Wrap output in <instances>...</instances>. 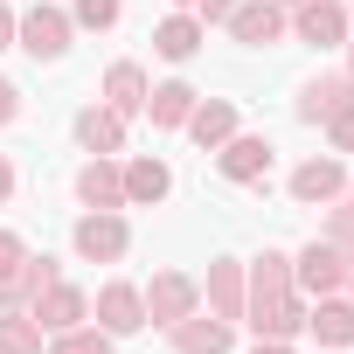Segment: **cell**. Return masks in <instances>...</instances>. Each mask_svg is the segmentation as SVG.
Listing matches in <instances>:
<instances>
[{
    "label": "cell",
    "instance_id": "35",
    "mask_svg": "<svg viewBox=\"0 0 354 354\" xmlns=\"http://www.w3.org/2000/svg\"><path fill=\"white\" fill-rule=\"evenodd\" d=\"M174 8H188V0H174Z\"/></svg>",
    "mask_w": 354,
    "mask_h": 354
},
{
    "label": "cell",
    "instance_id": "1",
    "mask_svg": "<svg viewBox=\"0 0 354 354\" xmlns=\"http://www.w3.org/2000/svg\"><path fill=\"white\" fill-rule=\"evenodd\" d=\"M250 326H257V340H285L306 326V313L292 299V257H278V250H264L250 271Z\"/></svg>",
    "mask_w": 354,
    "mask_h": 354
},
{
    "label": "cell",
    "instance_id": "11",
    "mask_svg": "<svg viewBox=\"0 0 354 354\" xmlns=\"http://www.w3.org/2000/svg\"><path fill=\"white\" fill-rule=\"evenodd\" d=\"M97 319H104V333H139V326H146V292L104 285V292H97Z\"/></svg>",
    "mask_w": 354,
    "mask_h": 354
},
{
    "label": "cell",
    "instance_id": "15",
    "mask_svg": "<svg viewBox=\"0 0 354 354\" xmlns=\"http://www.w3.org/2000/svg\"><path fill=\"white\" fill-rule=\"evenodd\" d=\"M326 347H354V299H340V292H326L319 306H313V319H306Z\"/></svg>",
    "mask_w": 354,
    "mask_h": 354
},
{
    "label": "cell",
    "instance_id": "36",
    "mask_svg": "<svg viewBox=\"0 0 354 354\" xmlns=\"http://www.w3.org/2000/svg\"><path fill=\"white\" fill-rule=\"evenodd\" d=\"M347 84H354V70H347Z\"/></svg>",
    "mask_w": 354,
    "mask_h": 354
},
{
    "label": "cell",
    "instance_id": "29",
    "mask_svg": "<svg viewBox=\"0 0 354 354\" xmlns=\"http://www.w3.org/2000/svg\"><path fill=\"white\" fill-rule=\"evenodd\" d=\"M236 8H243V0H202V15H209V21H230Z\"/></svg>",
    "mask_w": 354,
    "mask_h": 354
},
{
    "label": "cell",
    "instance_id": "7",
    "mask_svg": "<svg viewBox=\"0 0 354 354\" xmlns=\"http://www.w3.org/2000/svg\"><path fill=\"white\" fill-rule=\"evenodd\" d=\"M77 195H84V209H118L125 202V174L111 167V153H91V167L77 174Z\"/></svg>",
    "mask_w": 354,
    "mask_h": 354
},
{
    "label": "cell",
    "instance_id": "22",
    "mask_svg": "<svg viewBox=\"0 0 354 354\" xmlns=\"http://www.w3.org/2000/svg\"><path fill=\"white\" fill-rule=\"evenodd\" d=\"M202 97L188 91V84H160L153 97H146V111H153V125H188V111H195Z\"/></svg>",
    "mask_w": 354,
    "mask_h": 354
},
{
    "label": "cell",
    "instance_id": "33",
    "mask_svg": "<svg viewBox=\"0 0 354 354\" xmlns=\"http://www.w3.org/2000/svg\"><path fill=\"white\" fill-rule=\"evenodd\" d=\"M340 216H347V223H354V188H347V209H340Z\"/></svg>",
    "mask_w": 354,
    "mask_h": 354
},
{
    "label": "cell",
    "instance_id": "23",
    "mask_svg": "<svg viewBox=\"0 0 354 354\" xmlns=\"http://www.w3.org/2000/svg\"><path fill=\"white\" fill-rule=\"evenodd\" d=\"M0 354H42V326L28 313H0Z\"/></svg>",
    "mask_w": 354,
    "mask_h": 354
},
{
    "label": "cell",
    "instance_id": "28",
    "mask_svg": "<svg viewBox=\"0 0 354 354\" xmlns=\"http://www.w3.org/2000/svg\"><path fill=\"white\" fill-rule=\"evenodd\" d=\"M15 118H21V91L0 77V125H15Z\"/></svg>",
    "mask_w": 354,
    "mask_h": 354
},
{
    "label": "cell",
    "instance_id": "12",
    "mask_svg": "<svg viewBox=\"0 0 354 354\" xmlns=\"http://www.w3.org/2000/svg\"><path fill=\"white\" fill-rule=\"evenodd\" d=\"M223 160V174H230V181H264V174H271V139H223L216 146Z\"/></svg>",
    "mask_w": 354,
    "mask_h": 354
},
{
    "label": "cell",
    "instance_id": "24",
    "mask_svg": "<svg viewBox=\"0 0 354 354\" xmlns=\"http://www.w3.org/2000/svg\"><path fill=\"white\" fill-rule=\"evenodd\" d=\"M49 354H111V333H63Z\"/></svg>",
    "mask_w": 354,
    "mask_h": 354
},
{
    "label": "cell",
    "instance_id": "21",
    "mask_svg": "<svg viewBox=\"0 0 354 354\" xmlns=\"http://www.w3.org/2000/svg\"><path fill=\"white\" fill-rule=\"evenodd\" d=\"M209 299H216V319H243V278H236L230 257L209 264Z\"/></svg>",
    "mask_w": 354,
    "mask_h": 354
},
{
    "label": "cell",
    "instance_id": "2",
    "mask_svg": "<svg viewBox=\"0 0 354 354\" xmlns=\"http://www.w3.org/2000/svg\"><path fill=\"white\" fill-rule=\"evenodd\" d=\"M125 243H132V230H125V216H118V209H97V216H84V223H77V257H91V264L125 257Z\"/></svg>",
    "mask_w": 354,
    "mask_h": 354
},
{
    "label": "cell",
    "instance_id": "14",
    "mask_svg": "<svg viewBox=\"0 0 354 354\" xmlns=\"http://www.w3.org/2000/svg\"><path fill=\"white\" fill-rule=\"evenodd\" d=\"M188 132H195V146H223V139H236V104L230 97H209V104H195L188 111Z\"/></svg>",
    "mask_w": 354,
    "mask_h": 354
},
{
    "label": "cell",
    "instance_id": "27",
    "mask_svg": "<svg viewBox=\"0 0 354 354\" xmlns=\"http://www.w3.org/2000/svg\"><path fill=\"white\" fill-rule=\"evenodd\" d=\"M326 125H333V146H340V153H354V104H340Z\"/></svg>",
    "mask_w": 354,
    "mask_h": 354
},
{
    "label": "cell",
    "instance_id": "20",
    "mask_svg": "<svg viewBox=\"0 0 354 354\" xmlns=\"http://www.w3.org/2000/svg\"><path fill=\"white\" fill-rule=\"evenodd\" d=\"M167 188H174V174L160 160H132L125 167V202H167Z\"/></svg>",
    "mask_w": 354,
    "mask_h": 354
},
{
    "label": "cell",
    "instance_id": "3",
    "mask_svg": "<svg viewBox=\"0 0 354 354\" xmlns=\"http://www.w3.org/2000/svg\"><path fill=\"white\" fill-rule=\"evenodd\" d=\"M21 49H28L35 63H56V56L70 49V15H63V8H28V15H21Z\"/></svg>",
    "mask_w": 354,
    "mask_h": 354
},
{
    "label": "cell",
    "instance_id": "32",
    "mask_svg": "<svg viewBox=\"0 0 354 354\" xmlns=\"http://www.w3.org/2000/svg\"><path fill=\"white\" fill-rule=\"evenodd\" d=\"M257 354H292V347L285 340H257Z\"/></svg>",
    "mask_w": 354,
    "mask_h": 354
},
{
    "label": "cell",
    "instance_id": "4",
    "mask_svg": "<svg viewBox=\"0 0 354 354\" xmlns=\"http://www.w3.org/2000/svg\"><path fill=\"white\" fill-rule=\"evenodd\" d=\"M292 285H299V292H313V299H326V292H340V285H347V257H340L333 243H306V250H299Z\"/></svg>",
    "mask_w": 354,
    "mask_h": 354
},
{
    "label": "cell",
    "instance_id": "9",
    "mask_svg": "<svg viewBox=\"0 0 354 354\" xmlns=\"http://www.w3.org/2000/svg\"><path fill=\"white\" fill-rule=\"evenodd\" d=\"M146 97H153V84H146V70H139V63H111V70H104V104H111L118 118L146 111Z\"/></svg>",
    "mask_w": 354,
    "mask_h": 354
},
{
    "label": "cell",
    "instance_id": "18",
    "mask_svg": "<svg viewBox=\"0 0 354 354\" xmlns=\"http://www.w3.org/2000/svg\"><path fill=\"white\" fill-rule=\"evenodd\" d=\"M153 49H160L167 63H188V56L202 49V21H195V15H174V21H160V35H153Z\"/></svg>",
    "mask_w": 354,
    "mask_h": 354
},
{
    "label": "cell",
    "instance_id": "8",
    "mask_svg": "<svg viewBox=\"0 0 354 354\" xmlns=\"http://www.w3.org/2000/svg\"><path fill=\"white\" fill-rule=\"evenodd\" d=\"M299 21V42H313V49H333L340 35H347V15H340V0H306V8H292Z\"/></svg>",
    "mask_w": 354,
    "mask_h": 354
},
{
    "label": "cell",
    "instance_id": "19",
    "mask_svg": "<svg viewBox=\"0 0 354 354\" xmlns=\"http://www.w3.org/2000/svg\"><path fill=\"white\" fill-rule=\"evenodd\" d=\"M340 104H354V84H347V77H319V84H306L299 118H333Z\"/></svg>",
    "mask_w": 354,
    "mask_h": 354
},
{
    "label": "cell",
    "instance_id": "25",
    "mask_svg": "<svg viewBox=\"0 0 354 354\" xmlns=\"http://www.w3.org/2000/svg\"><path fill=\"white\" fill-rule=\"evenodd\" d=\"M77 21L84 28H111L118 21V0H77Z\"/></svg>",
    "mask_w": 354,
    "mask_h": 354
},
{
    "label": "cell",
    "instance_id": "31",
    "mask_svg": "<svg viewBox=\"0 0 354 354\" xmlns=\"http://www.w3.org/2000/svg\"><path fill=\"white\" fill-rule=\"evenodd\" d=\"M8 42H15V15H8V8H0V49H8Z\"/></svg>",
    "mask_w": 354,
    "mask_h": 354
},
{
    "label": "cell",
    "instance_id": "13",
    "mask_svg": "<svg viewBox=\"0 0 354 354\" xmlns=\"http://www.w3.org/2000/svg\"><path fill=\"white\" fill-rule=\"evenodd\" d=\"M340 188H347L340 160H306V167L292 174V202H306V209H313V202H333Z\"/></svg>",
    "mask_w": 354,
    "mask_h": 354
},
{
    "label": "cell",
    "instance_id": "16",
    "mask_svg": "<svg viewBox=\"0 0 354 354\" xmlns=\"http://www.w3.org/2000/svg\"><path fill=\"white\" fill-rule=\"evenodd\" d=\"M174 347H181V354H230V319H181V326H174Z\"/></svg>",
    "mask_w": 354,
    "mask_h": 354
},
{
    "label": "cell",
    "instance_id": "6",
    "mask_svg": "<svg viewBox=\"0 0 354 354\" xmlns=\"http://www.w3.org/2000/svg\"><path fill=\"white\" fill-rule=\"evenodd\" d=\"M230 35H236L243 49H264V42L285 35V8H278V0H243V8L230 15Z\"/></svg>",
    "mask_w": 354,
    "mask_h": 354
},
{
    "label": "cell",
    "instance_id": "34",
    "mask_svg": "<svg viewBox=\"0 0 354 354\" xmlns=\"http://www.w3.org/2000/svg\"><path fill=\"white\" fill-rule=\"evenodd\" d=\"M278 8H306V0H278Z\"/></svg>",
    "mask_w": 354,
    "mask_h": 354
},
{
    "label": "cell",
    "instance_id": "30",
    "mask_svg": "<svg viewBox=\"0 0 354 354\" xmlns=\"http://www.w3.org/2000/svg\"><path fill=\"white\" fill-rule=\"evenodd\" d=\"M15 195V167H8V153H0V202Z\"/></svg>",
    "mask_w": 354,
    "mask_h": 354
},
{
    "label": "cell",
    "instance_id": "10",
    "mask_svg": "<svg viewBox=\"0 0 354 354\" xmlns=\"http://www.w3.org/2000/svg\"><path fill=\"white\" fill-rule=\"evenodd\" d=\"M84 313H91V299H84L77 285H63V278H56L42 299H35V326H49V333H70Z\"/></svg>",
    "mask_w": 354,
    "mask_h": 354
},
{
    "label": "cell",
    "instance_id": "5",
    "mask_svg": "<svg viewBox=\"0 0 354 354\" xmlns=\"http://www.w3.org/2000/svg\"><path fill=\"white\" fill-rule=\"evenodd\" d=\"M195 313V278H181V271H160L153 278V292H146V319H160V326H181Z\"/></svg>",
    "mask_w": 354,
    "mask_h": 354
},
{
    "label": "cell",
    "instance_id": "17",
    "mask_svg": "<svg viewBox=\"0 0 354 354\" xmlns=\"http://www.w3.org/2000/svg\"><path fill=\"white\" fill-rule=\"evenodd\" d=\"M77 146H84V153H118V146H125V118H118L111 104H104V111H84V118H77Z\"/></svg>",
    "mask_w": 354,
    "mask_h": 354
},
{
    "label": "cell",
    "instance_id": "26",
    "mask_svg": "<svg viewBox=\"0 0 354 354\" xmlns=\"http://www.w3.org/2000/svg\"><path fill=\"white\" fill-rule=\"evenodd\" d=\"M21 257H28V243H21L15 230H0V278H15V271H21Z\"/></svg>",
    "mask_w": 354,
    "mask_h": 354
}]
</instances>
